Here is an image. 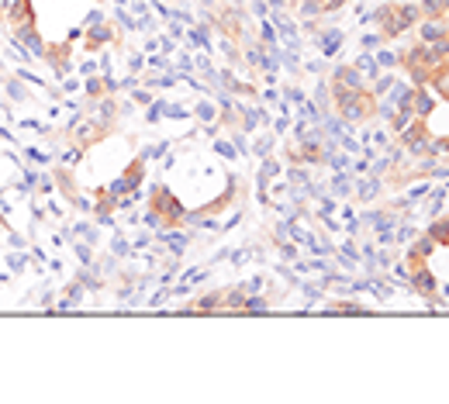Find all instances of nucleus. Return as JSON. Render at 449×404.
<instances>
[{
	"mask_svg": "<svg viewBox=\"0 0 449 404\" xmlns=\"http://www.w3.org/2000/svg\"><path fill=\"white\" fill-rule=\"evenodd\" d=\"M332 94H336V101H339V111H343V118L349 121H363V118H370L373 114V94L367 90H343V86H332Z\"/></svg>",
	"mask_w": 449,
	"mask_h": 404,
	"instance_id": "f03ea898",
	"label": "nucleus"
},
{
	"mask_svg": "<svg viewBox=\"0 0 449 404\" xmlns=\"http://www.w3.org/2000/svg\"><path fill=\"white\" fill-rule=\"evenodd\" d=\"M0 11H4V18H7L11 31H14V28H25V25H35L31 0H4V4H0Z\"/></svg>",
	"mask_w": 449,
	"mask_h": 404,
	"instance_id": "7ed1b4c3",
	"label": "nucleus"
},
{
	"mask_svg": "<svg viewBox=\"0 0 449 404\" xmlns=\"http://www.w3.org/2000/svg\"><path fill=\"white\" fill-rule=\"evenodd\" d=\"M332 86H343V90H367V83H363V77H360L356 69H349V66H343V69L336 73V80H332Z\"/></svg>",
	"mask_w": 449,
	"mask_h": 404,
	"instance_id": "6e6552de",
	"label": "nucleus"
},
{
	"mask_svg": "<svg viewBox=\"0 0 449 404\" xmlns=\"http://www.w3.org/2000/svg\"><path fill=\"white\" fill-rule=\"evenodd\" d=\"M428 235H432V239H436V242H439V239H443V242H449V221H436V225H432V232H428Z\"/></svg>",
	"mask_w": 449,
	"mask_h": 404,
	"instance_id": "9b49d317",
	"label": "nucleus"
},
{
	"mask_svg": "<svg viewBox=\"0 0 449 404\" xmlns=\"http://www.w3.org/2000/svg\"><path fill=\"white\" fill-rule=\"evenodd\" d=\"M449 0H422V18L425 14H446Z\"/></svg>",
	"mask_w": 449,
	"mask_h": 404,
	"instance_id": "1a4fd4ad",
	"label": "nucleus"
},
{
	"mask_svg": "<svg viewBox=\"0 0 449 404\" xmlns=\"http://www.w3.org/2000/svg\"><path fill=\"white\" fill-rule=\"evenodd\" d=\"M422 21V7L418 4H397V7H384L380 11V25H384V38H397L401 31Z\"/></svg>",
	"mask_w": 449,
	"mask_h": 404,
	"instance_id": "f257e3e1",
	"label": "nucleus"
},
{
	"mask_svg": "<svg viewBox=\"0 0 449 404\" xmlns=\"http://www.w3.org/2000/svg\"><path fill=\"white\" fill-rule=\"evenodd\" d=\"M111 38H114V28L107 25V21H94V25H90V31H87V38H83V45H87L90 52H97V49H101V45H107Z\"/></svg>",
	"mask_w": 449,
	"mask_h": 404,
	"instance_id": "423d86ee",
	"label": "nucleus"
},
{
	"mask_svg": "<svg viewBox=\"0 0 449 404\" xmlns=\"http://www.w3.org/2000/svg\"><path fill=\"white\" fill-rule=\"evenodd\" d=\"M432 249H436V239H432V235H425V239H418V245L411 249V256H418V259H425V256H428Z\"/></svg>",
	"mask_w": 449,
	"mask_h": 404,
	"instance_id": "9d476101",
	"label": "nucleus"
},
{
	"mask_svg": "<svg viewBox=\"0 0 449 404\" xmlns=\"http://www.w3.org/2000/svg\"><path fill=\"white\" fill-rule=\"evenodd\" d=\"M153 211H156L166 225H177V221H184V208L173 201V193H166V190H156V197H153Z\"/></svg>",
	"mask_w": 449,
	"mask_h": 404,
	"instance_id": "39448f33",
	"label": "nucleus"
},
{
	"mask_svg": "<svg viewBox=\"0 0 449 404\" xmlns=\"http://www.w3.org/2000/svg\"><path fill=\"white\" fill-rule=\"evenodd\" d=\"M42 55L55 66V73H70V45H45Z\"/></svg>",
	"mask_w": 449,
	"mask_h": 404,
	"instance_id": "0eeeda50",
	"label": "nucleus"
},
{
	"mask_svg": "<svg viewBox=\"0 0 449 404\" xmlns=\"http://www.w3.org/2000/svg\"><path fill=\"white\" fill-rule=\"evenodd\" d=\"M449 35V21L446 14H425L422 21H418V42H439V38H446Z\"/></svg>",
	"mask_w": 449,
	"mask_h": 404,
	"instance_id": "20e7f679",
	"label": "nucleus"
}]
</instances>
